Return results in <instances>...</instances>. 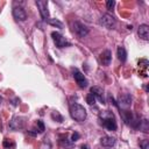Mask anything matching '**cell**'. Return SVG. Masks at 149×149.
Returning <instances> with one entry per match:
<instances>
[{
	"mask_svg": "<svg viewBox=\"0 0 149 149\" xmlns=\"http://www.w3.org/2000/svg\"><path fill=\"white\" fill-rule=\"evenodd\" d=\"M69 112H70L71 118L78 122H83L87 116V112L84 108V106H81L80 104H77V102H73L70 105Z\"/></svg>",
	"mask_w": 149,
	"mask_h": 149,
	"instance_id": "1",
	"label": "cell"
},
{
	"mask_svg": "<svg viewBox=\"0 0 149 149\" xmlns=\"http://www.w3.org/2000/svg\"><path fill=\"white\" fill-rule=\"evenodd\" d=\"M100 119H101V123H102V126L106 128V129H108V130H111V132H114V130H116V121H115V119H114V115H113V113H111L109 111H104L101 114H100Z\"/></svg>",
	"mask_w": 149,
	"mask_h": 149,
	"instance_id": "2",
	"label": "cell"
},
{
	"mask_svg": "<svg viewBox=\"0 0 149 149\" xmlns=\"http://www.w3.org/2000/svg\"><path fill=\"white\" fill-rule=\"evenodd\" d=\"M72 30H73V33H74V35L78 37V38H83V37H85V36H87V34H88V28H87V26H85L83 22H80V21H74L73 23H72Z\"/></svg>",
	"mask_w": 149,
	"mask_h": 149,
	"instance_id": "3",
	"label": "cell"
},
{
	"mask_svg": "<svg viewBox=\"0 0 149 149\" xmlns=\"http://www.w3.org/2000/svg\"><path fill=\"white\" fill-rule=\"evenodd\" d=\"M99 23H100L102 27L107 28V29H113V28L115 27V24H116V20H115V17H114L113 15L106 13V14H104V15L100 17Z\"/></svg>",
	"mask_w": 149,
	"mask_h": 149,
	"instance_id": "4",
	"label": "cell"
},
{
	"mask_svg": "<svg viewBox=\"0 0 149 149\" xmlns=\"http://www.w3.org/2000/svg\"><path fill=\"white\" fill-rule=\"evenodd\" d=\"M51 37H52V40H54L56 47L59 48V49L70 45V42H69L62 34H59L58 31H52V33H51Z\"/></svg>",
	"mask_w": 149,
	"mask_h": 149,
	"instance_id": "5",
	"label": "cell"
},
{
	"mask_svg": "<svg viewBox=\"0 0 149 149\" xmlns=\"http://www.w3.org/2000/svg\"><path fill=\"white\" fill-rule=\"evenodd\" d=\"M72 74H73V78H74V80H76V83L78 84V86H79V87L85 88V87L88 85V81H87L86 77H85V76H84V73H81L78 69H73Z\"/></svg>",
	"mask_w": 149,
	"mask_h": 149,
	"instance_id": "6",
	"label": "cell"
},
{
	"mask_svg": "<svg viewBox=\"0 0 149 149\" xmlns=\"http://www.w3.org/2000/svg\"><path fill=\"white\" fill-rule=\"evenodd\" d=\"M36 6L40 10V14L42 16V19L44 21H47L48 19H50V14H49V9H48V3L44 0H37L36 1Z\"/></svg>",
	"mask_w": 149,
	"mask_h": 149,
	"instance_id": "7",
	"label": "cell"
},
{
	"mask_svg": "<svg viewBox=\"0 0 149 149\" xmlns=\"http://www.w3.org/2000/svg\"><path fill=\"white\" fill-rule=\"evenodd\" d=\"M12 13H13V17L16 21H26L27 20V13H26L24 8L21 6H15L13 8Z\"/></svg>",
	"mask_w": 149,
	"mask_h": 149,
	"instance_id": "8",
	"label": "cell"
},
{
	"mask_svg": "<svg viewBox=\"0 0 149 149\" xmlns=\"http://www.w3.org/2000/svg\"><path fill=\"white\" fill-rule=\"evenodd\" d=\"M122 108H127L132 105V95L129 93H121L118 98V104Z\"/></svg>",
	"mask_w": 149,
	"mask_h": 149,
	"instance_id": "9",
	"label": "cell"
},
{
	"mask_svg": "<svg viewBox=\"0 0 149 149\" xmlns=\"http://www.w3.org/2000/svg\"><path fill=\"white\" fill-rule=\"evenodd\" d=\"M9 128L13 129V130H19V129H22L24 127V119L22 116H14L9 123H8Z\"/></svg>",
	"mask_w": 149,
	"mask_h": 149,
	"instance_id": "10",
	"label": "cell"
},
{
	"mask_svg": "<svg viewBox=\"0 0 149 149\" xmlns=\"http://www.w3.org/2000/svg\"><path fill=\"white\" fill-rule=\"evenodd\" d=\"M90 93L94 95L95 99H98L101 104H105V95H104V90L99 86H92L90 88Z\"/></svg>",
	"mask_w": 149,
	"mask_h": 149,
	"instance_id": "11",
	"label": "cell"
},
{
	"mask_svg": "<svg viewBox=\"0 0 149 149\" xmlns=\"http://www.w3.org/2000/svg\"><path fill=\"white\" fill-rule=\"evenodd\" d=\"M137 34H139V36H140L142 40L148 41V40H149V26L146 24V23L140 24V27H139V29H137Z\"/></svg>",
	"mask_w": 149,
	"mask_h": 149,
	"instance_id": "12",
	"label": "cell"
},
{
	"mask_svg": "<svg viewBox=\"0 0 149 149\" xmlns=\"http://www.w3.org/2000/svg\"><path fill=\"white\" fill-rule=\"evenodd\" d=\"M100 62L102 65L107 66L111 64L112 62V52L109 50H104L101 54H100Z\"/></svg>",
	"mask_w": 149,
	"mask_h": 149,
	"instance_id": "13",
	"label": "cell"
},
{
	"mask_svg": "<svg viewBox=\"0 0 149 149\" xmlns=\"http://www.w3.org/2000/svg\"><path fill=\"white\" fill-rule=\"evenodd\" d=\"M100 143L102 147H106V148H111L115 144V139L112 137V136H102L100 139Z\"/></svg>",
	"mask_w": 149,
	"mask_h": 149,
	"instance_id": "14",
	"label": "cell"
},
{
	"mask_svg": "<svg viewBox=\"0 0 149 149\" xmlns=\"http://www.w3.org/2000/svg\"><path fill=\"white\" fill-rule=\"evenodd\" d=\"M120 114H121V118L123 119V121L127 123V125H129L130 122H132V120H133V114H132V112H129V111H126V109H121L120 111Z\"/></svg>",
	"mask_w": 149,
	"mask_h": 149,
	"instance_id": "15",
	"label": "cell"
},
{
	"mask_svg": "<svg viewBox=\"0 0 149 149\" xmlns=\"http://www.w3.org/2000/svg\"><path fill=\"white\" fill-rule=\"evenodd\" d=\"M116 55H118V58L121 61V62H126L127 59V51L123 47H119L118 50H116Z\"/></svg>",
	"mask_w": 149,
	"mask_h": 149,
	"instance_id": "16",
	"label": "cell"
},
{
	"mask_svg": "<svg viewBox=\"0 0 149 149\" xmlns=\"http://www.w3.org/2000/svg\"><path fill=\"white\" fill-rule=\"evenodd\" d=\"M45 22H48L49 24H51L54 27H57V28H62L63 27V23L59 20H57V19H48Z\"/></svg>",
	"mask_w": 149,
	"mask_h": 149,
	"instance_id": "17",
	"label": "cell"
},
{
	"mask_svg": "<svg viewBox=\"0 0 149 149\" xmlns=\"http://www.w3.org/2000/svg\"><path fill=\"white\" fill-rule=\"evenodd\" d=\"M51 119H52L54 121H57V122H62V121H63V116H62L58 112H56V111L51 113Z\"/></svg>",
	"mask_w": 149,
	"mask_h": 149,
	"instance_id": "18",
	"label": "cell"
},
{
	"mask_svg": "<svg viewBox=\"0 0 149 149\" xmlns=\"http://www.w3.org/2000/svg\"><path fill=\"white\" fill-rule=\"evenodd\" d=\"M95 98H94V95L92 94V93H88L87 95H86V102L88 104V105H94L95 104Z\"/></svg>",
	"mask_w": 149,
	"mask_h": 149,
	"instance_id": "19",
	"label": "cell"
},
{
	"mask_svg": "<svg viewBox=\"0 0 149 149\" xmlns=\"http://www.w3.org/2000/svg\"><path fill=\"white\" fill-rule=\"evenodd\" d=\"M139 144H140V148H141V149H149V141H148L147 139L141 140V141L139 142Z\"/></svg>",
	"mask_w": 149,
	"mask_h": 149,
	"instance_id": "20",
	"label": "cell"
},
{
	"mask_svg": "<svg viewBox=\"0 0 149 149\" xmlns=\"http://www.w3.org/2000/svg\"><path fill=\"white\" fill-rule=\"evenodd\" d=\"M139 128H141L142 129V132H144V133H147L148 132V121L144 119V120H142L141 121V123H140V126H139Z\"/></svg>",
	"mask_w": 149,
	"mask_h": 149,
	"instance_id": "21",
	"label": "cell"
},
{
	"mask_svg": "<svg viewBox=\"0 0 149 149\" xmlns=\"http://www.w3.org/2000/svg\"><path fill=\"white\" fill-rule=\"evenodd\" d=\"M114 5H115V1H114V0H108V1L106 2V7H107V9H109V10L114 7Z\"/></svg>",
	"mask_w": 149,
	"mask_h": 149,
	"instance_id": "22",
	"label": "cell"
},
{
	"mask_svg": "<svg viewBox=\"0 0 149 149\" xmlns=\"http://www.w3.org/2000/svg\"><path fill=\"white\" fill-rule=\"evenodd\" d=\"M37 127H38V132L40 133H43L44 132V125L41 120H37Z\"/></svg>",
	"mask_w": 149,
	"mask_h": 149,
	"instance_id": "23",
	"label": "cell"
},
{
	"mask_svg": "<svg viewBox=\"0 0 149 149\" xmlns=\"http://www.w3.org/2000/svg\"><path fill=\"white\" fill-rule=\"evenodd\" d=\"M79 137H80V135H79L77 132H74V133L72 134V136H71V141H72V142H76V141H77Z\"/></svg>",
	"mask_w": 149,
	"mask_h": 149,
	"instance_id": "24",
	"label": "cell"
},
{
	"mask_svg": "<svg viewBox=\"0 0 149 149\" xmlns=\"http://www.w3.org/2000/svg\"><path fill=\"white\" fill-rule=\"evenodd\" d=\"M61 146H62L63 148H64V147H70V146H71V143H70V142H68V141H66V139H65V140H61Z\"/></svg>",
	"mask_w": 149,
	"mask_h": 149,
	"instance_id": "25",
	"label": "cell"
},
{
	"mask_svg": "<svg viewBox=\"0 0 149 149\" xmlns=\"http://www.w3.org/2000/svg\"><path fill=\"white\" fill-rule=\"evenodd\" d=\"M3 147H6V148H9V147H14V143H12V142H9V143H8V140L6 139V140L3 141Z\"/></svg>",
	"mask_w": 149,
	"mask_h": 149,
	"instance_id": "26",
	"label": "cell"
},
{
	"mask_svg": "<svg viewBox=\"0 0 149 149\" xmlns=\"http://www.w3.org/2000/svg\"><path fill=\"white\" fill-rule=\"evenodd\" d=\"M81 149H90V148H88V146H86V144H83V146H81Z\"/></svg>",
	"mask_w": 149,
	"mask_h": 149,
	"instance_id": "27",
	"label": "cell"
},
{
	"mask_svg": "<svg viewBox=\"0 0 149 149\" xmlns=\"http://www.w3.org/2000/svg\"><path fill=\"white\" fill-rule=\"evenodd\" d=\"M1 102H2V97L0 95V105H1Z\"/></svg>",
	"mask_w": 149,
	"mask_h": 149,
	"instance_id": "28",
	"label": "cell"
}]
</instances>
